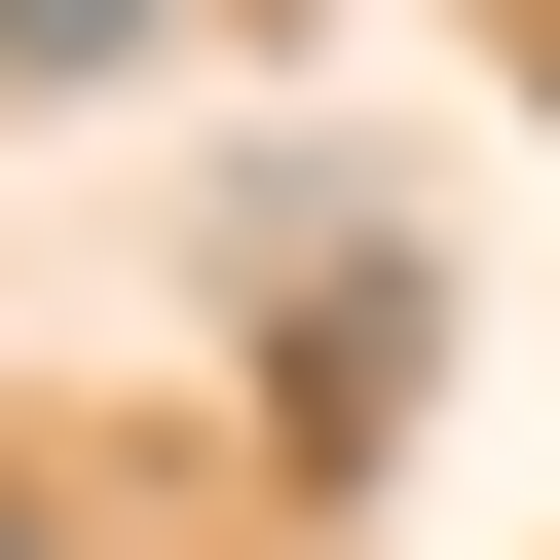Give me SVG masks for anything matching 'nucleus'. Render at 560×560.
<instances>
[{
  "label": "nucleus",
  "mask_w": 560,
  "mask_h": 560,
  "mask_svg": "<svg viewBox=\"0 0 560 560\" xmlns=\"http://www.w3.org/2000/svg\"><path fill=\"white\" fill-rule=\"evenodd\" d=\"M448 411V300H411V261H300V300H261V486H374Z\"/></svg>",
  "instance_id": "obj_1"
},
{
  "label": "nucleus",
  "mask_w": 560,
  "mask_h": 560,
  "mask_svg": "<svg viewBox=\"0 0 560 560\" xmlns=\"http://www.w3.org/2000/svg\"><path fill=\"white\" fill-rule=\"evenodd\" d=\"M150 38H187V0H0V75H38V113H75V75H150Z\"/></svg>",
  "instance_id": "obj_2"
},
{
  "label": "nucleus",
  "mask_w": 560,
  "mask_h": 560,
  "mask_svg": "<svg viewBox=\"0 0 560 560\" xmlns=\"http://www.w3.org/2000/svg\"><path fill=\"white\" fill-rule=\"evenodd\" d=\"M0 560H38V523H0Z\"/></svg>",
  "instance_id": "obj_3"
}]
</instances>
